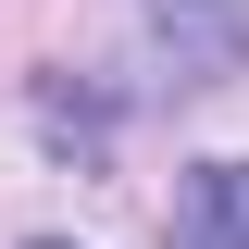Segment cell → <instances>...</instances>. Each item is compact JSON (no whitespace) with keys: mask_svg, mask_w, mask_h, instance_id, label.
<instances>
[{"mask_svg":"<svg viewBox=\"0 0 249 249\" xmlns=\"http://www.w3.org/2000/svg\"><path fill=\"white\" fill-rule=\"evenodd\" d=\"M137 37L175 88H224L249 75V0H137Z\"/></svg>","mask_w":249,"mask_h":249,"instance_id":"6da1fadb","label":"cell"},{"mask_svg":"<svg viewBox=\"0 0 249 249\" xmlns=\"http://www.w3.org/2000/svg\"><path fill=\"white\" fill-rule=\"evenodd\" d=\"M162 249H249V162H199V175L175 187Z\"/></svg>","mask_w":249,"mask_h":249,"instance_id":"7a4b0ae2","label":"cell"}]
</instances>
